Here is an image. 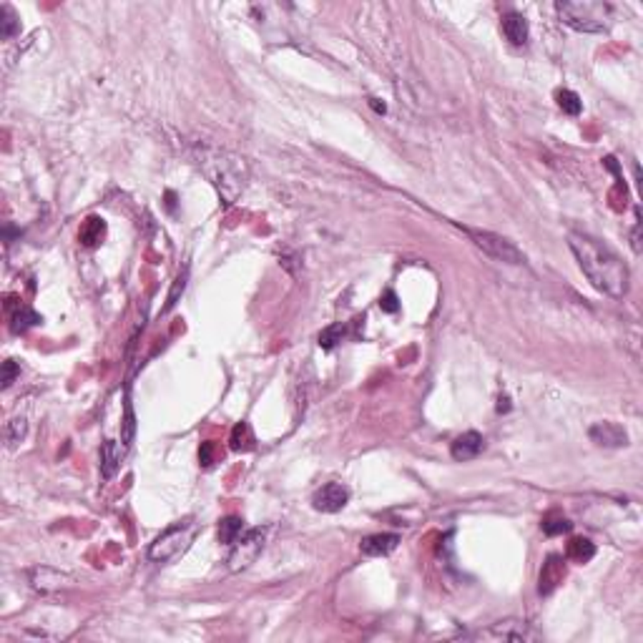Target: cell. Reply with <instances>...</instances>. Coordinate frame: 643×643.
I'll list each match as a JSON object with an SVG mask.
<instances>
[{"instance_id":"cell-1","label":"cell","mask_w":643,"mask_h":643,"mask_svg":"<svg viewBox=\"0 0 643 643\" xmlns=\"http://www.w3.org/2000/svg\"><path fill=\"white\" fill-rule=\"evenodd\" d=\"M568 247L578 262L580 271L588 276V281L598 292L608 294V297H623L628 292L631 274H628V267L620 262L618 254H613L608 247H603L601 241H596L588 234H580V231H570Z\"/></svg>"},{"instance_id":"cell-2","label":"cell","mask_w":643,"mask_h":643,"mask_svg":"<svg viewBox=\"0 0 643 643\" xmlns=\"http://www.w3.org/2000/svg\"><path fill=\"white\" fill-rule=\"evenodd\" d=\"M199 166L204 169L212 184L216 186V191L221 194V199L226 204H234V199L241 194L244 189V181H247V166H244V159L234 154H226V151H201L199 156Z\"/></svg>"},{"instance_id":"cell-3","label":"cell","mask_w":643,"mask_h":643,"mask_svg":"<svg viewBox=\"0 0 643 643\" xmlns=\"http://www.w3.org/2000/svg\"><path fill=\"white\" fill-rule=\"evenodd\" d=\"M556 11L563 23L578 33H603L613 18V8L596 0H563Z\"/></svg>"},{"instance_id":"cell-4","label":"cell","mask_w":643,"mask_h":643,"mask_svg":"<svg viewBox=\"0 0 643 643\" xmlns=\"http://www.w3.org/2000/svg\"><path fill=\"white\" fill-rule=\"evenodd\" d=\"M194 535H196L194 522H178V525H171V528L164 530V533L151 543L149 558L156 563L173 561V558H178L181 553H186V548L191 546Z\"/></svg>"},{"instance_id":"cell-5","label":"cell","mask_w":643,"mask_h":643,"mask_svg":"<svg viewBox=\"0 0 643 643\" xmlns=\"http://www.w3.org/2000/svg\"><path fill=\"white\" fill-rule=\"evenodd\" d=\"M467 234L475 239V244L488 257L498 259V262H506V264H525V254L510 239H506V236L493 234V231H477V229H467Z\"/></svg>"},{"instance_id":"cell-6","label":"cell","mask_w":643,"mask_h":643,"mask_svg":"<svg viewBox=\"0 0 643 643\" xmlns=\"http://www.w3.org/2000/svg\"><path fill=\"white\" fill-rule=\"evenodd\" d=\"M264 540H267V528H252L247 533H241L236 538V543L231 546L229 553V570H244L249 568L254 561L259 558L262 548H264Z\"/></svg>"},{"instance_id":"cell-7","label":"cell","mask_w":643,"mask_h":643,"mask_svg":"<svg viewBox=\"0 0 643 643\" xmlns=\"http://www.w3.org/2000/svg\"><path fill=\"white\" fill-rule=\"evenodd\" d=\"M350 503V490L342 482H327L312 495V506L319 513H339Z\"/></svg>"},{"instance_id":"cell-8","label":"cell","mask_w":643,"mask_h":643,"mask_svg":"<svg viewBox=\"0 0 643 643\" xmlns=\"http://www.w3.org/2000/svg\"><path fill=\"white\" fill-rule=\"evenodd\" d=\"M563 578H565V561H563V556H556V553H553V556L546 558L543 568H540L538 593L540 596H551V593L563 583Z\"/></svg>"},{"instance_id":"cell-9","label":"cell","mask_w":643,"mask_h":643,"mask_svg":"<svg viewBox=\"0 0 643 643\" xmlns=\"http://www.w3.org/2000/svg\"><path fill=\"white\" fill-rule=\"evenodd\" d=\"M480 636L503 638V641H535L538 633H535L528 623H522V620H500V623H495L490 631L480 633Z\"/></svg>"},{"instance_id":"cell-10","label":"cell","mask_w":643,"mask_h":643,"mask_svg":"<svg viewBox=\"0 0 643 643\" xmlns=\"http://www.w3.org/2000/svg\"><path fill=\"white\" fill-rule=\"evenodd\" d=\"M591 440L601 448H626L628 445V435L626 430L616 422H596V425L588 430Z\"/></svg>"},{"instance_id":"cell-11","label":"cell","mask_w":643,"mask_h":643,"mask_svg":"<svg viewBox=\"0 0 643 643\" xmlns=\"http://www.w3.org/2000/svg\"><path fill=\"white\" fill-rule=\"evenodd\" d=\"M485 448V440H482L480 432L470 430V432H463L453 440V448H450V455H453L458 463H467V460H475L477 455L482 453Z\"/></svg>"},{"instance_id":"cell-12","label":"cell","mask_w":643,"mask_h":643,"mask_svg":"<svg viewBox=\"0 0 643 643\" xmlns=\"http://www.w3.org/2000/svg\"><path fill=\"white\" fill-rule=\"evenodd\" d=\"M400 543V535L397 533H377V535H367L362 540V553L369 558H379V556H387L392 553Z\"/></svg>"},{"instance_id":"cell-13","label":"cell","mask_w":643,"mask_h":643,"mask_svg":"<svg viewBox=\"0 0 643 643\" xmlns=\"http://www.w3.org/2000/svg\"><path fill=\"white\" fill-rule=\"evenodd\" d=\"M503 33L513 46H525L528 43V20L520 13H508V16H503Z\"/></svg>"},{"instance_id":"cell-14","label":"cell","mask_w":643,"mask_h":643,"mask_svg":"<svg viewBox=\"0 0 643 643\" xmlns=\"http://www.w3.org/2000/svg\"><path fill=\"white\" fill-rule=\"evenodd\" d=\"M78 239L83 247L93 249L106 239V221L101 216H88L78 231Z\"/></svg>"},{"instance_id":"cell-15","label":"cell","mask_w":643,"mask_h":643,"mask_svg":"<svg viewBox=\"0 0 643 643\" xmlns=\"http://www.w3.org/2000/svg\"><path fill=\"white\" fill-rule=\"evenodd\" d=\"M121 458H123V453L118 450V445L114 440H106L104 448H101V475L114 477L116 470L121 467Z\"/></svg>"},{"instance_id":"cell-16","label":"cell","mask_w":643,"mask_h":643,"mask_svg":"<svg viewBox=\"0 0 643 643\" xmlns=\"http://www.w3.org/2000/svg\"><path fill=\"white\" fill-rule=\"evenodd\" d=\"M565 556L573 563H588L596 556V546L588 538H573L568 543V548H565Z\"/></svg>"},{"instance_id":"cell-17","label":"cell","mask_w":643,"mask_h":643,"mask_svg":"<svg viewBox=\"0 0 643 643\" xmlns=\"http://www.w3.org/2000/svg\"><path fill=\"white\" fill-rule=\"evenodd\" d=\"M241 533H244V520H241V518L229 515L219 522V540L226 543V546H234L236 538H239Z\"/></svg>"},{"instance_id":"cell-18","label":"cell","mask_w":643,"mask_h":643,"mask_svg":"<svg viewBox=\"0 0 643 643\" xmlns=\"http://www.w3.org/2000/svg\"><path fill=\"white\" fill-rule=\"evenodd\" d=\"M18 33H20V18L16 16V11L8 3L0 6V35H3V40L16 38Z\"/></svg>"},{"instance_id":"cell-19","label":"cell","mask_w":643,"mask_h":643,"mask_svg":"<svg viewBox=\"0 0 643 643\" xmlns=\"http://www.w3.org/2000/svg\"><path fill=\"white\" fill-rule=\"evenodd\" d=\"M556 101H558V106H561L563 114H568V116H578L580 111H583V101H580V96L575 91H568V88L558 91Z\"/></svg>"},{"instance_id":"cell-20","label":"cell","mask_w":643,"mask_h":643,"mask_svg":"<svg viewBox=\"0 0 643 643\" xmlns=\"http://www.w3.org/2000/svg\"><path fill=\"white\" fill-rule=\"evenodd\" d=\"M229 442H231V450H236V453L254 448V437H252V430H249L247 422H239V425L231 430V440Z\"/></svg>"},{"instance_id":"cell-21","label":"cell","mask_w":643,"mask_h":643,"mask_svg":"<svg viewBox=\"0 0 643 643\" xmlns=\"http://www.w3.org/2000/svg\"><path fill=\"white\" fill-rule=\"evenodd\" d=\"M570 528H573V522L568 520V518L563 515H556V513H551V515L543 520V533L546 535H563V533H570Z\"/></svg>"},{"instance_id":"cell-22","label":"cell","mask_w":643,"mask_h":643,"mask_svg":"<svg viewBox=\"0 0 643 643\" xmlns=\"http://www.w3.org/2000/svg\"><path fill=\"white\" fill-rule=\"evenodd\" d=\"M38 322H40V317L35 314L33 310H28V307H20V310L13 314V324H11V327H13V332L18 334V332H25V329L33 327V324H38Z\"/></svg>"},{"instance_id":"cell-23","label":"cell","mask_w":643,"mask_h":643,"mask_svg":"<svg viewBox=\"0 0 643 643\" xmlns=\"http://www.w3.org/2000/svg\"><path fill=\"white\" fill-rule=\"evenodd\" d=\"M133 435H136V415H133L131 400L126 397V405H123V445H131Z\"/></svg>"},{"instance_id":"cell-24","label":"cell","mask_w":643,"mask_h":643,"mask_svg":"<svg viewBox=\"0 0 643 643\" xmlns=\"http://www.w3.org/2000/svg\"><path fill=\"white\" fill-rule=\"evenodd\" d=\"M342 337H345V327H342V324H332V327H327L319 334V347L332 350L337 342H342Z\"/></svg>"},{"instance_id":"cell-25","label":"cell","mask_w":643,"mask_h":643,"mask_svg":"<svg viewBox=\"0 0 643 643\" xmlns=\"http://www.w3.org/2000/svg\"><path fill=\"white\" fill-rule=\"evenodd\" d=\"M25 430H28V425H25L23 417L11 420V422H8V442H11V445H18V442L25 437Z\"/></svg>"},{"instance_id":"cell-26","label":"cell","mask_w":643,"mask_h":643,"mask_svg":"<svg viewBox=\"0 0 643 643\" xmlns=\"http://www.w3.org/2000/svg\"><path fill=\"white\" fill-rule=\"evenodd\" d=\"M186 276H189V269H184L181 274L176 276V281H173V287H171V292H169V299H166V310H173V305L178 302V294H184Z\"/></svg>"},{"instance_id":"cell-27","label":"cell","mask_w":643,"mask_h":643,"mask_svg":"<svg viewBox=\"0 0 643 643\" xmlns=\"http://www.w3.org/2000/svg\"><path fill=\"white\" fill-rule=\"evenodd\" d=\"M20 374V367H18L13 360H6L3 362V390H8V387L16 382V377Z\"/></svg>"},{"instance_id":"cell-28","label":"cell","mask_w":643,"mask_h":643,"mask_svg":"<svg viewBox=\"0 0 643 643\" xmlns=\"http://www.w3.org/2000/svg\"><path fill=\"white\" fill-rule=\"evenodd\" d=\"M379 307H382V312H397L400 310V305H397V294L395 292H385L382 294V299H379Z\"/></svg>"},{"instance_id":"cell-29","label":"cell","mask_w":643,"mask_h":643,"mask_svg":"<svg viewBox=\"0 0 643 643\" xmlns=\"http://www.w3.org/2000/svg\"><path fill=\"white\" fill-rule=\"evenodd\" d=\"M199 460H201V465H204V467L212 465V463H214V442H201Z\"/></svg>"},{"instance_id":"cell-30","label":"cell","mask_w":643,"mask_h":643,"mask_svg":"<svg viewBox=\"0 0 643 643\" xmlns=\"http://www.w3.org/2000/svg\"><path fill=\"white\" fill-rule=\"evenodd\" d=\"M498 402H500V405H498V412H508V410H510V400H508V397L500 395V400H498Z\"/></svg>"}]
</instances>
